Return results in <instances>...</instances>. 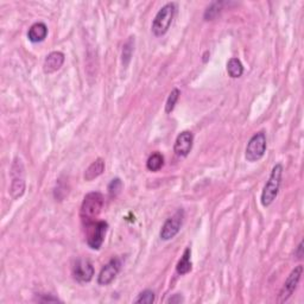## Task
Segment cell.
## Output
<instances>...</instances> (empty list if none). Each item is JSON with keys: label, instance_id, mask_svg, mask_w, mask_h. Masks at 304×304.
Instances as JSON below:
<instances>
[{"label": "cell", "instance_id": "obj_23", "mask_svg": "<svg viewBox=\"0 0 304 304\" xmlns=\"http://www.w3.org/2000/svg\"><path fill=\"white\" fill-rule=\"evenodd\" d=\"M181 302H183V298H182V296L178 294L174 295L172 297L168 299V303H181Z\"/></svg>", "mask_w": 304, "mask_h": 304}, {"label": "cell", "instance_id": "obj_13", "mask_svg": "<svg viewBox=\"0 0 304 304\" xmlns=\"http://www.w3.org/2000/svg\"><path fill=\"white\" fill-rule=\"evenodd\" d=\"M48 35V28L44 23H35L28 31V38L32 43H39L43 42L47 38Z\"/></svg>", "mask_w": 304, "mask_h": 304}, {"label": "cell", "instance_id": "obj_8", "mask_svg": "<svg viewBox=\"0 0 304 304\" xmlns=\"http://www.w3.org/2000/svg\"><path fill=\"white\" fill-rule=\"evenodd\" d=\"M19 167H22L21 160L18 162V159H16V162L12 165V183H11V188H10V194L12 198L17 200L21 196H23L24 191H25V181H24V169L22 168L19 170Z\"/></svg>", "mask_w": 304, "mask_h": 304}, {"label": "cell", "instance_id": "obj_25", "mask_svg": "<svg viewBox=\"0 0 304 304\" xmlns=\"http://www.w3.org/2000/svg\"><path fill=\"white\" fill-rule=\"evenodd\" d=\"M302 250H303V241L299 244L298 249H297V252H296V256H297L299 259L303 257V253H302Z\"/></svg>", "mask_w": 304, "mask_h": 304}, {"label": "cell", "instance_id": "obj_24", "mask_svg": "<svg viewBox=\"0 0 304 304\" xmlns=\"http://www.w3.org/2000/svg\"><path fill=\"white\" fill-rule=\"evenodd\" d=\"M43 296H44V298H43V299H39L40 302H59V299H58V298L52 297L51 295H48V296L43 295Z\"/></svg>", "mask_w": 304, "mask_h": 304}, {"label": "cell", "instance_id": "obj_3", "mask_svg": "<svg viewBox=\"0 0 304 304\" xmlns=\"http://www.w3.org/2000/svg\"><path fill=\"white\" fill-rule=\"evenodd\" d=\"M175 12H176L175 3H169L158 11V13L156 14L155 19L152 22L153 35L159 37L165 35V33L168 32V30L170 29V25L172 23V19H174Z\"/></svg>", "mask_w": 304, "mask_h": 304}, {"label": "cell", "instance_id": "obj_7", "mask_svg": "<svg viewBox=\"0 0 304 304\" xmlns=\"http://www.w3.org/2000/svg\"><path fill=\"white\" fill-rule=\"evenodd\" d=\"M302 275H303V266L302 265L296 266V268L291 271L290 275H289L287 280H285L283 288H281V290L278 295V299H277V302L284 303L291 297L292 294H294L296 290V288H297L299 280L302 278Z\"/></svg>", "mask_w": 304, "mask_h": 304}, {"label": "cell", "instance_id": "obj_14", "mask_svg": "<svg viewBox=\"0 0 304 304\" xmlns=\"http://www.w3.org/2000/svg\"><path fill=\"white\" fill-rule=\"evenodd\" d=\"M105 170V162L103 158H97L96 160L89 165L87 170L85 172V179L86 181H93L94 178L99 177Z\"/></svg>", "mask_w": 304, "mask_h": 304}, {"label": "cell", "instance_id": "obj_10", "mask_svg": "<svg viewBox=\"0 0 304 304\" xmlns=\"http://www.w3.org/2000/svg\"><path fill=\"white\" fill-rule=\"evenodd\" d=\"M73 276L78 283H88L93 279L94 268L92 262L86 259H78L73 266Z\"/></svg>", "mask_w": 304, "mask_h": 304}, {"label": "cell", "instance_id": "obj_18", "mask_svg": "<svg viewBox=\"0 0 304 304\" xmlns=\"http://www.w3.org/2000/svg\"><path fill=\"white\" fill-rule=\"evenodd\" d=\"M179 95H181V92H179L178 88H174L171 91V93L169 94L167 104H165V112H167V113H171V112L174 111L176 104H177L178 101Z\"/></svg>", "mask_w": 304, "mask_h": 304}, {"label": "cell", "instance_id": "obj_17", "mask_svg": "<svg viewBox=\"0 0 304 304\" xmlns=\"http://www.w3.org/2000/svg\"><path fill=\"white\" fill-rule=\"evenodd\" d=\"M163 164H164V157L160 155L159 152H155L149 157L148 162H146V168H148V170L150 171L156 172L162 169Z\"/></svg>", "mask_w": 304, "mask_h": 304}, {"label": "cell", "instance_id": "obj_22", "mask_svg": "<svg viewBox=\"0 0 304 304\" xmlns=\"http://www.w3.org/2000/svg\"><path fill=\"white\" fill-rule=\"evenodd\" d=\"M121 188H123L121 179H120V178L112 179L110 185H108V194H110V196L115 197L120 193Z\"/></svg>", "mask_w": 304, "mask_h": 304}, {"label": "cell", "instance_id": "obj_15", "mask_svg": "<svg viewBox=\"0 0 304 304\" xmlns=\"http://www.w3.org/2000/svg\"><path fill=\"white\" fill-rule=\"evenodd\" d=\"M190 257H191V250L190 247H187L185 252H183V256L177 262V266H176V271H177L178 275L183 276L191 271V266H193V264H191Z\"/></svg>", "mask_w": 304, "mask_h": 304}, {"label": "cell", "instance_id": "obj_21", "mask_svg": "<svg viewBox=\"0 0 304 304\" xmlns=\"http://www.w3.org/2000/svg\"><path fill=\"white\" fill-rule=\"evenodd\" d=\"M221 5H222V3H213L212 5L209 6L207 10H206V12H205V19L206 21H212V19H214V18H215L217 16V13L220 12Z\"/></svg>", "mask_w": 304, "mask_h": 304}, {"label": "cell", "instance_id": "obj_11", "mask_svg": "<svg viewBox=\"0 0 304 304\" xmlns=\"http://www.w3.org/2000/svg\"><path fill=\"white\" fill-rule=\"evenodd\" d=\"M193 143L194 136L189 131H185V132L179 133L178 137L176 138L174 145L175 153L179 157H187L191 151V149H193Z\"/></svg>", "mask_w": 304, "mask_h": 304}, {"label": "cell", "instance_id": "obj_6", "mask_svg": "<svg viewBox=\"0 0 304 304\" xmlns=\"http://www.w3.org/2000/svg\"><path fill=\"white\" fill-rule=\"evenodd\" d=\"M183 220H185V211H183V209H178L174 215L169 217L164 222L159 233L160 239L164 240V241H168V240L175 238L179 230H181Z\"/></svg>", "mask_w": 304, "mask_h": 304}, {"label": "cell", "instance_id": "obj_1", "mask_svg": "<svg viewBox=\"0 0 304 304\" xmlns=\"http://www.w3.org/2000/svg\"><path fill=\"white\" fill-rule=\"evenodd\" d=\"M104 207V196L99 191H93L85 196L82 201L81 209H80V216L82 222L86 226L92 222H95L97 216L100 215L101 211Z\"/></svg>", "mask_w": 304, "mask_h": 304}, {"label": "cell", "instance_id": "obj_19", "mask_svg": "<svg viewBox=\"0 0 304 304\" xmlns=\"http://www.w3.org/2000/svg\"><path fill=\"white\" fill-rule=\"evenodd\" d=\"M133 42H134V40L132 39V37H131V38L125 43V46H124V49H123V63L125 66L129 65V62L131 59V56H132Z\"/></svg>", "mask_w": 304, "mask_h": 304}, {"label": "cell", "instance_id": "obj_2", "mask_svg": "<svg viewBox=\"0 0 304 304\" xmlns=\"http://www.w3.org/2000/svg\"><path fill=\"white\" fill-rule=\"evenodd\" d=\"M281 177H283V165L276 164L275 167H273L271 175H270L268 182H266L261 193L260 202L264 207H269V206L276 200L280 188Z\"/></svg>", "mask_w": 304, "mask_h": 304}, {"label": "cell", "instance_id": "obj_4", "mask_svg": "<svg viewBox=\"0 0 304 304\" xmlns=\"http://www.w3.org/2000/svg\"><path fill=\"white\" fill-rule=\"evenodd\" d=\"M87 244L93 250H99L103 246L106 236L108 224L106 221H95L87 225Z\"/></svg>", "mask_w": 304, "mask_h": 304}, {"label": "cell", "instance_id": "obj_20", "mask_svg": "<svg viewBox=\"0 0 304 304\" xmlns=\"http://www.w3.org/2000/svg\"><path fill=\"white\" fill-rule=\"evenodd\" d=\"M155 302V292L151 290H145L138 295V297L134 299V303H153Z\"/></svg>", "mask_w": 304, "mask_h": 304}, {"label": "cell", "instance_id": "obj_16", "mask_svg": "<svg viewBox=\"0 0 304 304\" xmlns=\"http://www.w3.org/2000/svg\"><path fill=\"white\" fill-rule=\"evenodd\" d=\"M227 73L232 78H238L244 74V66L239 58L232 57L227 62Z\"/></svg>", "mask_w": 304, "mask_h": 304}, {"label": "cell", "instance_id": "obj_12", "mask_svg": "<svg viewBox=\"0 0 304 304\" xmlns=\"http://www.w3.org/2000/svg\"><path fill=\"white\" fill-rule=\"evenodd\" d=\"M65 63V54L61 51H52L47 56L43 65V70L47 74H52L57 71Z\"/></svg>", "mask_w": 304, "mask_h": 304}, {"label": "cell", "instance_id": "obj_5", "mask_svg": "<svg viewBox=\"0 0 304 304\" xmlns=\"http://www.w3.org/2000/svg\"><path fill=\"white\" fill-rule=\"evenodd\" d=\"M266 136L264 132H258L251 138L250 141L247 143L245 157L249 162H257L262 156L265 155L266 151Z\"/></svg>", "mask_w": 304, "mask_h": 304}, {"label": "cell", "instance_id": "obj_9", "mask_svg": "<svg viewBox=\"0 0 304 304\" xmlns=\"http://www.w3.org/2000/svg\"><path fill=\"white\" fill-rule=\"evenodd\" d=\"M121 269V261L119 258H113L104 266L99 276H97V284L99 285H108L115 279Z\"/></svg>", "mask_w": 304, "mask_h": 304}]
</instances>
